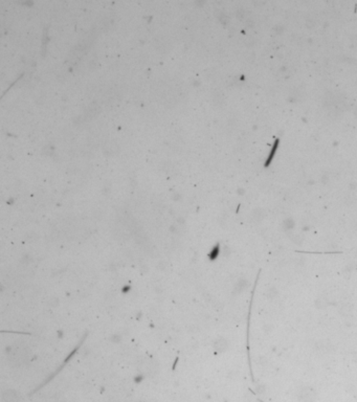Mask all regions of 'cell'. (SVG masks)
Instances as JSON below:
<instances>
[{
  "instance_id": "obj_1",
  "label": "cell",
  "mask_w": 357,
  "mask_h": 402,
  "mask_svg": "<svg viewBox=\"0 0 357 402\" xmlns=\"http://www.w3.org/2000/svg\"><path fill=\"white\" fill-rule=\"evenodd\" d=\"M278 145H279V141L276 140V143H275V145H273V148H272V150H271V152H270V155H269V157H268V161L266 162V165H268L269 164H270V161H271V160H272V157H273V155H275L276 149L278 148Z\"/></svg>"
}]
</instances>
